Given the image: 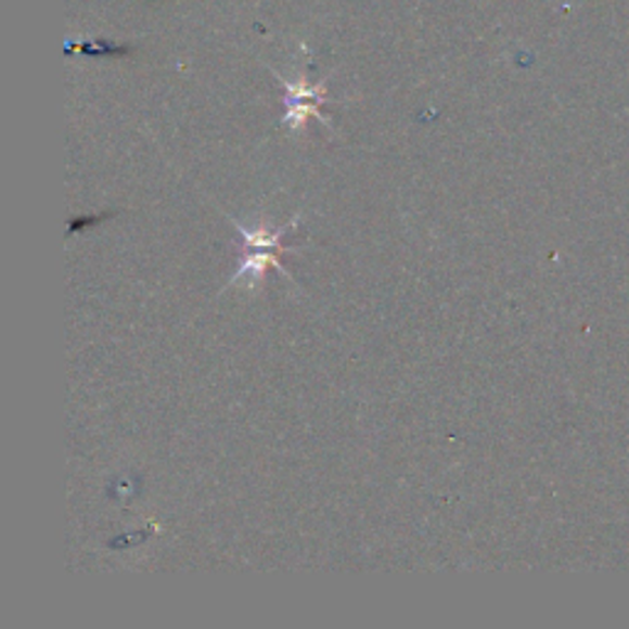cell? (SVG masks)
<instances>
[{"label":"cell","mask_w":629,"mask_h":629,"mask_svg":"<svg viewBox=\"0 0 629 629\" xmlns=\"http://www.w3.org/2000/svg\"><path fill=\"white\" fill-rule=\"evenodd\" d=\"M320 104H325V87L288 85V97H285L288 114H285V124H288L293 131H300L310 118L325 121V118L320 116Z\"/></svg>","instance_id":"obj_1"},{"label":"cell","mask_w":629,"mask_h":629,"mask_svg":"<svg viewBox=\"0 0 629 629\" xmlns=\"http://www.w3.org/2000/svg\"><path fill=\"white\" fill-rule=\"evenodd\" d=\"M244 264L236 268V273L231 275V281L229 285H236V283H246L248 288H258V285L264 283L266 279V273L271 271V268H275L281 275H285V279L293 281V275H288V271H285L283 264H281V254L279 252H264V248H256V252H244Z\"/></svg>","instance_id":"obj_2"},{"label":"cell","mask_w":629,"mask_h":629,"mask_svg":"<svg viewBox=\"0 0 629 629\" xmlns=\"http://www.w3.org/2000/svg\"><path fill=\"white\" fill-rule=\"evenodd\" d=\"M231 224L236 227L239 234L244 239V252H256V248H264V252H279L281 256L285 252H291L293 246L283 244V234H288L291 229L298 227L300 217H293L288 224H283L279 229H268V227H256V229H246L244 224H236L234 217H229Z\"/></svg>","instance_id":"obj_3"}]
</instances>
